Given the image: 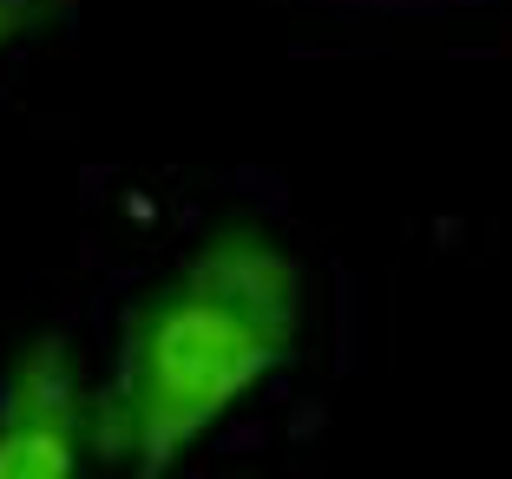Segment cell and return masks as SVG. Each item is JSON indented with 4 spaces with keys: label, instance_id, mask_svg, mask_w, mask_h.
<instances>
[{
    "label": "cell",
    "instance_id": "1",
    "mask_svg": "<svg viewBox=\"0 0 512 479\" xmlns=\"http://www.w3.org/2000/svg\"><path fill=\"white\" fill-rule=\"evenodd\" d=\"M302 322V256L276 230L256 217L204 230L119 322L112 361L92 388L99 460L132 473L178 466L283 361H296Z\"/></svg>",
    "mask_w": 512,
    "mask_h": 479
},
{
    "label": "cell",
    "instance_id": "2",
    "mask_svg": "<svg viewBox=\"0 0 512 479\" xmlns=\"http://www.w3.org/2000/svg\"><path fill=\"white\" fill-rule=\"evenodd\" d=\"M99 460L73 335L33 329L0 355V479H66Z\"/></svg>",
    "mask_w": 512,
    "mask_h": 479
},
{
    "label": "cell",
    "instance_id": "3",
    "mask_svg": "<svg viewBox=\"0 0 512 479\" xmlns=\"http://www.w3.org/2000/svg\"><path fill=\"white\" fill-rule=\"evenodd\" d=\"M40 20H46V0H0V60H7V46H20Z\"/></svg>",
    "mask_w": 512,
    "mask_h": 479
}]
</instances>
